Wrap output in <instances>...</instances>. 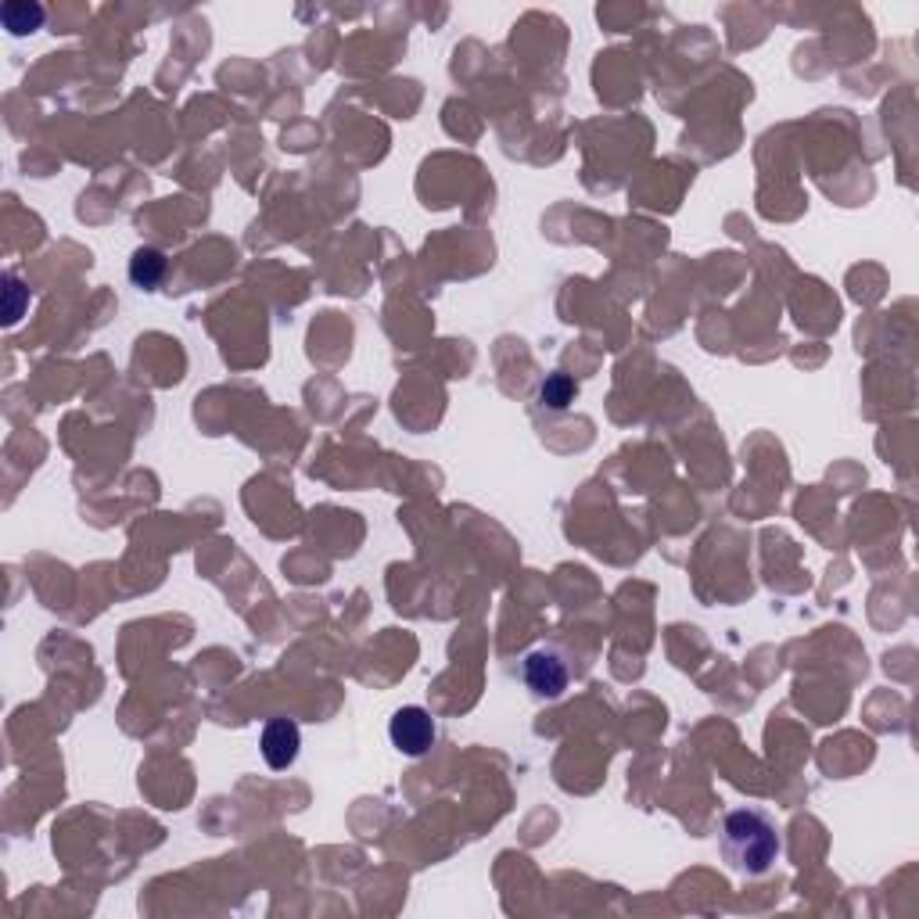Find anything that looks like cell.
Masks as SVG:
<instances>
[{"instance_id": "obj_1", "label": "cell", "mask_w": 919, "mask_h": 919, "mask_svg": "<svg viewBox=\"0 0 919 919\" xmlns=\"http://www.w3.org/2000/svg\"><path fill=\"white\" fill-rule=\"evenodd\" d=\"M783 851L776 823L758 808H737L722 819V859L743 876H765Z\"/></svg>"}, {"instance_id": "obj_2", "label": "cell", "mask_w": 919, "mask_h": 919, "mask_svg": "<svg viewBox=\"0 0 919 919\" xmlns=\"http://www.w3.org/2000/svg\"><path fill=\"white\" fill-rule=\"evenodd\" d=\"M521 679H524V686H529L535 697H546V701H554V697H560L564 690H568L571 665H568V657H564L560 651H554V646H539V651L524 654Z\"/></svg>"}, {"instance_id": "obj_3", "label": "cell", "mask_w": 919, "mask_h": 919, "mask_svg": "<svg viewBox=\"0 0 919 919\" xmlns=\"http://www.w3.org/2000/svg\"><path fill=\"white\" fill-rule=\"evenodd\" d=\"M388 737H391V747H396V751L410 754V758H421V754H427L435 747L438 729H435V718H432L427 708L407 704V708H399V712L391 715Z\"/></svg>"}, {"instance_id": "obj_4", "label": "cell", "mask_w": 919, "mask_h": 919, "mask_svg": "<svg viewBox=\"0 0 919 919\" xmlns=\"http://www.w3.org/2000/svg\"><path fill=\"white\" fill-rule=\"evenodd\" d=\"M259 747H263L266 765L277 769V772H285V769L295 765L299 747H302V733H299V726L291 718H269L266 726H263Z\"/></svg>"}, {"instance_id": "obj_5", "label": "cell", "mask_w": 919, "mask_h": 919, "mask_svg": "<svg viewBox=\"0 0 919 919\" xmlns=\"http://www.w3.org/2000/svg\"><path fill=\"white\" fill-rule=\"evenodd\" d=\"M0 22H4V29L11 36H29L44 26V8L33 4V0H8L0 8Z\"/></svg>"}, {"instance_id": "obj_6", "label": "cell", "mask_w": 919, "mask_h": 919, "mask_svg": "<svg viewBox=\"0 0 919 919\" xmlns=\"http://www.w3.org/2000/svg\"><path fill=\"white\" fill-rule=\"evenodd\" d=\"M162 277H166V255L158 252V249H137L133 252V259H130V280L137 288L144 291H152L162 285Z\"/></svg>"}, {"instance_id": "obj_7", "label": "cell", "mask_w": 919, "mask_h": 919, "mask_svg": "<svg viewBox=\"0 0 919 919\" xmlns=\"http://www.w3.org/2000/svg\"><path fill=\"white\" fill-rule=\"evenodd\" d=\"M571 399H575V382L568 374H549L543 382V388H539V402L549 410H564Z\"/></svg>"}, {"instance_id": "obj_8", "label": "cell", "mask_w": 919, "mask_h": 919, "mask_svg": "<svg viewBox=\"0 0 919 919\" xmlns=\"http://www.w3.org/2000/svg\"><path fill=\"white\" fill-rule=\"evenodd\" d=\"M29 302V288L22 285L15 274H4V321L8 324H19L22 310H26Z\"/></svg>"}]
</instances>
